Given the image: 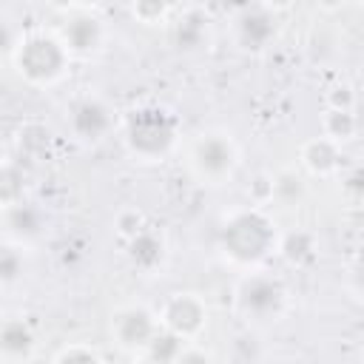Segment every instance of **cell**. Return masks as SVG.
Listing matches in <instances>:
<instances>
[{"instance_id": "cell-1", "label": "cell", "mask_w": 364, "mask_h": 364, "mask_svg": "<svg viewBox=\"0 0 364 364\" xmlns=\"http://www.w3.org/2000/svg\"><path fill=\"white\" fill-rule=\"evenodd\" d=\"M176 117L159 105L134 108L122 125L125 151L139 162H162L176 145Z\"/></svg>"}, {"instance_id": "cell-2", "label": "cell", "mask_w": 364, "mask_h": 364, "mask_svg": "<svg viewBox=\"0 0 364 364\" xmlns=\"http://www.w3.org/2000/svg\"><path fill=\"white\" fill-rule=\"evenodd\" d=\"M276 242L279 239H276L273 222L259 208L236 210L222 225V250H225V256L236 264H245V267H253V264L264 262L276 250Z\"/></svg>"}, {"instance_id": "cell-3", "label": "cell", "mask_w": 364, "mask_h": 364, "mask_svg": "<svg viewBox=\"0 0 364 364\" xmlns=\"http://www.w3.org/2000/svg\"><path fill=\"white\" fill-rule=\"evenodd\" d=\"M68 51L65 46L43 31L26 34L23 40L14 43V65L20 71V77L31 85H54L65 77L68 71Z\"/></svg>"}, {"instance_id": "cell-4", "label": "cell", "mask_w": 364, "mask_h": 364, "mask_svg": "<svg viewBox=\"0 0 364 364\" xmlns=\"http://www.w3.org/2000/svg\"><path fill=\"white\" fill-rule=\"evenodd\" d=\"M236 307L253 324L279 321V316L287 307V287L279 276L267 270H253L236 287Z\"/></svg>"}, {"instance_id": "cell-5", "label": "cell", "mask_w": 364, "mask_h": 364, "mask_svg": "<svg viewBox=\"0 0 364 364\" xmlns=\"http://www.w3.org/2000/svg\"><path fill=\"white\" fill-rule=\"evenodd\" d=\"M188 162H191V171L199 182L225 185L233 179V173L239 168V148L228 134L208 131L191 145Z\"/></svg>"}, {"instance_id": "cell-6", "label": "cell", "mask_w": 364, "mask_h": 364, "mask_svg": "<svg viewBox=\"0 0 364 364\" xmlns=\"http://www.w3.org/2000/svg\"><path fill=\"white\" fill-rule=\"evenodd\" d=\"M65 125H68V131L77 142H102L114 131L117 117H114V108L105 100L80 97V100L71 102V108L65 114Z\"/></svg>"}, {"instance_id": "cell-7", "label": "cell", "mask_w": 364, "mask_h": 364, "mask_svg": "<svg viewBox=\"0 0 364 364\" xmlns=\"http://www.w3.org/2000/svg\"><path fill=\"white\" fill-rule=\"evenodd\" d=\"M159 324H165V330L176 333L179 338H196L205 324H208V310L205 301L196 293H173L159 313Z\"/></svg>"}, {"instance_id": "cell-8", "label": "cell", "mask_w": 364, "mask_h": 364, "mask_svg": "<svg viewBox=\"0 0 364 364\" xmlns=\"http://www.w3.org/2000/svg\"><path fill=\"white\" fill-rule=\"evenodd\" d=\"M159 321L154 318L151 310L145 307H122L111 316V336L119 347L125 350H136V347H148V341L156 336Z\"/></svg>"}, {"instance_id": "cell-9", "label": "cell", "mask_w": 364, "mask_h": 364, "mask_svg": "<svg viewBox=\"0 0 364 364\" xmlns=\"http://www.w3.org/2000/svg\"><path fill=\"white\" fill-rule=\"evenodd\" d=\"M105 40V28H102V20L94 17L91 11H77L71 14L63 28H60V43L65 46L68 54H77V57H88L94 54Z\"/></svg>"}, {"instance_id": "cell-10", "label": "cell", "mask_w": 364, "mask_h": 364, "mask_svg": "<svg viewBox=\"0 0 364 364\" xmlns=\"http://www.w3.org/2000/svg\"><path fill=\"white\" fill-rule=\"evenodd\" d=\"M233 34L245 51H264L276 40V14H270L262 6L245 9L233 20Z\"/></svg>"}, {"instance_id": "cell-11", "label": "cell", "mask_w": 364, "mask_h": 364, "mask_svg": "<svg viewBox=\"0 0 364 364\" xmlns=\"http://www.w3.org/2000/svg\"><path fill=\"white\" fill-rule=\"evenodd\" d=\"M125 242H128V259H131V264L136 270L154 273L165 262V239L151 225H145L139 233H134Z\"/></svg>"}, {"instance_id": "cell-12", "label": "cell", "mask_w": 364, "mask_h": 364, "mask_svg": "<svg viewBox=\"0 0 364 364\" xmlns=\"http://www.w3.org/2000/svg\"><path fill=\"white\" fill-rule=\"evenodd\" d=\"M301 165L313 176H333L341 165V145L327 136H313L301 145Z\"/></svg>"}, {"instance_id": "cell-13", "label": "cell", "mask_w": 364, "mask_h": 364, "mask_svg": "<svg viewBox=\"0 0 364 364\" xmlns=\"http://www.w3.org/2000/svg\"><path fill=\"white\" fill-rule=\"evenodd\" d=\"M3 216H6L9 233L17 236L20 242H31V239H37V236L46 230V216H43V210L34 208V205H28L26 199L17 202V205H11V208H6Z\"/></svg>"}, {"instance_id": "cell-14", "label": "cell", "mask_w": 364, "mask_h": 364, "mask_svg": "<svg viewBox=\"0 0 364 364\" xmlns=\"http://www.w3.org/2000/svg\"><path fill=\"white\" fill-rule=\"evenodd\" d=\"M208 37H210V20L202 11H196V9L185 11L173 23V40H176V46L182 51H199V48H205L208 46Z\"/></svg>"}, {"instance_id": "cell-15", "label": "cell", "mask_w": 364, "mask_h": 364, "mask_svg": "<svg viewBox=\"0 0 364 364\" xmlns=\"http://www.w3.org/2000/svg\"><path fill=\"white\" fill-rule=\"evenodd\" d=\"M276 250L282 253V259L293 267H304L316 259V236L310 230H290L287 236H282V242H276Z\"/></svg>"}, {"instance_id": "cell-16", "label": "cell", "mask_w": 364, "mask_h": 364, "mask_svg": "<svg viewBox=\"0 0 364 364\" xmlns=\"http://www.w3.org/2000/svg\"><path fill=\"white\" fill-rule=\"evenodd\" d=\"M34 347V333L26 321L9 318L0 324V355L6 358H23Z\"/></svg>"}, {"instance_id": "cell-17", "label": "cell", "mask_w": 364, "mask_h": 364, "mask_svg": "<svg viewBox=\"0 0 364 364\" xmlns=\"http://www.w3.org/2000/svg\"><path fill=\"white\" fill-rule=\"evenodd\" d=\"M321 134L327 139H333L336 145L350 142L358 134V119H355L353 108H327L321 117Z\"/></svg>"}, {"instance_id": "cell-18", "label": "cell", "mask_w": 364, "mask_h": 364, "mask_svg": "<svg viewBox=\"0 0 364 364\" xmlns=\"http://www.w3.org/2000/svg\"><path fill=\"white\" fill-rule=\"evenodd\" d=\"M26 196V176L14 162L0 165V210L23 202Z\"/></svg>"}, {"instance_id": "cell-19", "label": "cell", "mask_w": 364, "mask_h": 364, "mask_svg": "<svg viewBox=\"0 0 364 364\" xmlns=\"http://www.w3.org/2000/svg\"><path fill=\"white\" fill-rule=\"evenodd\" d=\"M26 276V253L20 245H0V287H11Z\"/></svg>"}, {"instance_id": "cell-20", "label": "cell", "mask_w": 364, "mask_h": 364, "mask_svg": "<svg viewBox=\"0 0 364 364\" xmlns=\"http://www.w3.org/2000/svg\"><path fill=\"white\" fill-rule=\"evenodd\" d=\"M185 347V338H179L171 330H156V336L148 341V355L159 361H176Z\"/></svg>"}, {"instance_id": "cell-21", "label": "cell", "mask_w": 364, "mask_h": 364, "mask_svg": "<svg viewBox=\"0 0 364 364\" xmlns=\"http://www.w3.org/2000/svg\"><path fill=\"white\" fill-rule=\"evenodd\" d=\"M301 193H304V182L296 171H282V173L273 176V199L296 202Z\"/></svg>"}, {"instance_id": "cell-22", "label": "cell", "mask_w": 364, "mask_h": 364, "mask_svg": "<svg viewBox=\"0 0 364 364\" xmlns=\"http://www.w3.org/2000/svg\"><path fill=\"white\" fill-rule=\"evenodd\" d=\"M131 11L142 26H156L168 14V0H134Z\"/></svg>"}, {"instance_id": "cell-23", "label": "cell", "mask_w": 364, "mask_h": 364, "mask_svg": "<svg viewBox=\"0 0 364 364\" xmlns=\"http://www.w3.org/2000/svg\"><path fill=\"white\" fill-rule=\"evenodd\" d=\"M145 225H148V222H145V213H142L139 208H122V210L117 213V219H114V228H117V233H119L122 239H131V236L139 233Z\"/></svg>"}, {"instance_id": "cell-24", "label": "cell", "mask_w": 364, "mask_h": 364, "mask_svg": "<svg viewBox=\"0 0 364 364\" xmlns=\"http://www.w3.org/2000/svg\"><path fill=\"white\" fill-rule=\"evenodd\" d=\"M247 196H250V205H253V208H262V205L273 202V176L259 173V176L247 185Z\"/></svg>"}, {"instance_id": "cell-25", "label": "cell", "mask_w": 364, "mask_h": 364, "mask_svg": "<svg viewBox=\"0 0 364 364\" xmlns=\"http://www.w3.org/2000/svg\"><path fill=\"white\" fill-rule=\"evenodd\" d=\"M327 108H353L355 111V94L350 85H336L327 94Z\"/></svg>"}, {"instance_id": "cell-26", "label": "cell", "mask_w": 364, "mask_h": 364, "mask_svg": "<svg viewBox=\"0 0 364 364\" xmlns=\"http://www.w3.org/2000/svg\"><path fill=\"white\" fill-rule=\"evenodd\" d=\"M54 358H57V361H65V358H68V361H74V358H82V361H97V358H100V353H94L91 347H85V350H82V347H65V350H60Z\"/></svg>"}, {"instance_id": "cell-27", "label": "cell", "mask_w": 364, "mask_h": 364, "mask_svg": "<svg viewBox=\"0 0 364 364\" xmlns=\"http://www.w3.org/2000/svg\"><path fill=\"white\" fill-rule=\"evenodd\" d=\"M14 43H17V37H14L11 26H9L6 20H0V48H3V51H11Z\"/></svg>"}, {"instance_id": "cell-28", "label": "cell", "mask_w": 364, "mask_h": 364, "mask_svg": "<svg viewBox=\"0 0 364 364\" xmlns=\"http://www.w3.org/2000/svg\"><path fill=\"white\" fill-rule=\"evenodd\" d=\"M293 6V0H262V9H267L270 14H279V11H287Z\"/></svg>"}, {"instance_id": "cell-29", "label": "cell", "mask_w": 364, "mask_h": 364, "mask_svg": "<svg viewBox=\"0 0 364 364\" xmlns=\"http://www.w3.org/2000/svg\"><path fill=\"white\" fill-rule=\"evenodd\" d=\"M341 3H344V0H316V6H318L321 11H338Z\"/></svg>"}, {"instance_id": "cell-30", "label": "cell", "mask_w": 364, "mask_h": 364, "mask_svg": "<svg viewBox=\"0 0 364 364\" xmlns=\"http://www.w3.org/2000/svg\"><path fill=\"white\" fill-rule=\"evenodd\" d=\"M57 9H68V6H77V0H54Z\"/></svg>"}, {"instance_id": "cell-31", "label": "cell", "mask_w": 364, "mask_h": 364, "mask_svg": "<svg viewBox=\"0 0 364 364\" xmlns=\"http://www.w3.org/2000/svg\"><path fill=\"white\" fill-rule=\"evenodd\" d=\"M80 6H94V3H100V0H77Z\"/></svg>"}]
</instances>
